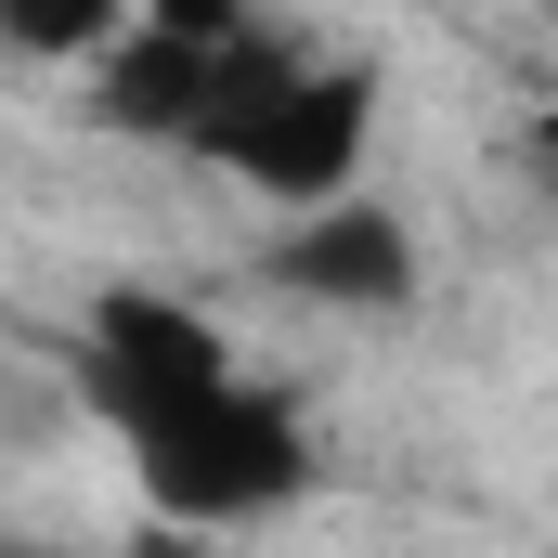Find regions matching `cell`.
Returning <instances> with one entry per match:
<instances>
[{
    "label": "cell",
    "instance_id": "cell-1",
    "mask_svg": "<svg viewBox=\"0 0 558 558\" xmlns=\"http://www.w3.org/2000/svg\"><path fill=\"white\" fill-rule=\"evenodd\" d=\"M131 428V468L143 494L169 507V520H274L286 494L312 481V441L286 416L274 390H247V377H208V390H182V403H143Z\"/></svg>",
    "mask_w": 558,
    "mask_h": 558
},
{
    "label": "cell",
    "instance_id": "cell-2",
    "mask_svg": "<svg viewBox=\"0 0 558 558\" xmlns=\"http://www.w3.org/2000/svg\"><path fill=\"white\" fill-rule=\"evenodd\" d=\"M364 131H377V78H364V65H286V92H274L234 143H221V169H247L260 195L325 208V195H351Z\"/></svg>",
    "mask_w": 558,
    "mask_h": 558
},
{
    "label": "cell",
    "instance_id": "cell-3",
    "mask_svg": "<svg viewBox=\"0 0 558 558\" xmlns=\"http://www.w3.org/2000/svg\"><path fill=\"white\" fill-rule=\"evenodd\" d=\"M208 377H234V351H221V338H208L182 299H156V286L92 299V390H105V416L182 403V390H208Z\"/></svg>",
    "mask_w": 558,
    "mask_h": 558
},
{
    "label": "cell",
    "instance_id": "cell-4",
    "mask_svg": "<svg viewBox=\"0 0 558 558\" xmlns=\"http://www.w3.org/2000/svg\"><path fill=\"white\" fill-rule=\"evenodd\" d=\"M274 286L325 299V312H403L416 299V234H403V208L325 195V208H299V234L274 247Z\"/></svg>",
    "mask_w": 558,
    "mask_h": 558
},
{
    "label": "cell",
    "instance_id": "cell-5",
    "mask_svg": "<svg viewBox=\"0 0 558 558\" xmlns=\"http://www.w3.org/2000/svg\"><path fill=\"white\" fill-rule=\"evenodd\" d=\"M195 105H208V52L195 39H156V26H143L131 52L105 65V92H92V118L105 131H143V143H195Z\"/></svg>",
    "mask_w": 558,
    "mask_h": 558
},
{
    "label": "cell",
    "instance_id": "cell-6",
    "mask_svg": "<svg viewBox=\"0 0 558 558\" xmlns=\"http://www.w3.org/2000/svg\"><path fill=\"white\" fill-rule=\"evenodd\" d=\"M92 39H118V0H0V52H92Z\"/></svg>",
    "mask_w": 558,
    "mask_h": 558
},
{
    "label": "cell",
    "instance_id": "cell-7",
    "mask_svg": "<svg viewBox=\"0 0 558 558\" xmlns=\"http://www.w3.org/2000/svg\"><path fill=\"white\" fill-rule=\"evenodd\" d=\"M143 26H156V39H195V52H221V39H247V0H156Z\"/></svg>",
    "mask_w": 558,
    "mask_h": 558
}]
</instances>
